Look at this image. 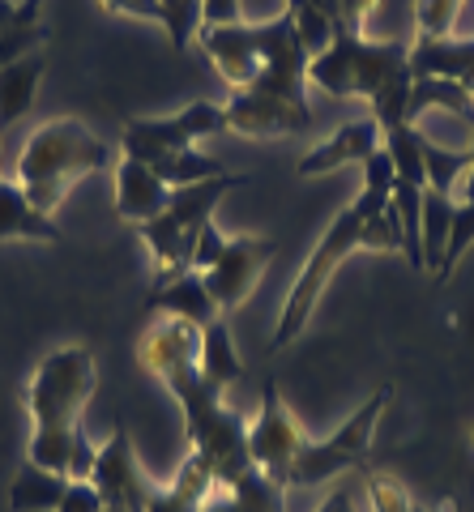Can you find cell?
<instances>
[{
  "label": "cell",
  "instance_id": "1",
  "mask_svg": "<svg viewBox=\"0 0 474 512\" xmlns=\"http://www.w3.org/2000/svg\"><path fill=\"white\" fill-rule=\"evenodd\" d=\"M308 82L334 99H368L381 133L406 120L410 107V43L406 39H363L355 30L334 26L329 43L308 60Z\"/></svg>",
  "mask_w": 474,
  "mask_h": 512
},
{
  "label": "cell",
  "instance_id": "2",
  "mask_svg": "<svg viewBox=\"0 0 474 512\" xmlns=\"http://www.w3.org/2000/svg\"><path fill=\"white\" fill-rule=\"evenodd\" d=\"M197 47L223 82L235 90H261L278 94L291 103H308V60L312 52L304 47L295 30V18L282 13L274 22H235V26H197Z\"/></svg>",
  "mask_w": 474,
  "mask_h": 512
},
{
  "label": "cell",
  "instance_id": "3",
  "mask_svg": "<svg viewBox=\"0 0 474 512\" xmlns=\"http://www.w3.org/2000/svg\"><path fill=\"white\" fill-rule=\"evenodd\" d=\"M359 171H363L359 197L346 205V210L334 214V222H329L325 235H321V244L312 248L304 269H299V278L291 282L287 303H282V312H278V325L270 333V350H274V355H278V350H287L299 333L308 329V320L316 312V303H321L329 278H334L338 269L346 265V256H355L363 248V222H368L372 214H381L389 205V197H393L398 171H393V158H389L385 146L363 158Z\"/></svg>",
  "mask_w": 474,
  "mask_h": 512
},
{
  "label": "cell",
  "instance_id": "4",
  "mask_svg": "<svg viewBox=\"0 0 474 512\" xmlns=\"http://www.w3.org/2000/svg\"><path fill=\"white\" fill-rule=\"evenodd\" d=\"M116 158V146L103 141L90 124L77 116H56L43 120L35 133L26 137V146L18 154V188L30 197L39 214L52 218L60 210V201L69 197V188L86 175L103 171Z\"/></svg>",
  "mask_w": 474,
  "mask_h": 512
},
{
  "label": "cell",
  "instance_id": "5",
  "mask_svg": "<svg viewBox=\"0 0 474 512\" xmlns=\"http://www.w3.org/2000/svg\"><path fill=\"white\" fill-rule=\"evenodd\" d=\"M171 397L184 410V436H188V453L201 457L214 470L218 483H235L240 474L252 470V453H248V423L223 402V384L205 380L201 367L184 372L176 380H167Z\"/></svg>",
  "mask_w": 474,
  "mask_h": 512
},
{
  "label": "cell",
  "instance_id": "6",
  "mask_svg": "<svg viewBox=\"0 0 474 512\" xmlns=\"http://www.w3.org/2000/svg\"><path fill=\"white\" fill-rule=\"evenodd\" d=\"M248 184H257V175H227L223 171L205 184L171 188L167 210L154 222H146V227H137V235L146 239V248H150V261H154V286L150 291L171 286L184 274H193V248H197L201 231L214 222L218 201H223L231 188H248Z\"/></svg>",
  "mask_w": 474,
  "mask_h": 512
},
{
  "label": "cell",
  "instance_id": "7",
  "mask_svg": "<svg viewBox=\"0 0 474 512\" xmlns=\"http://www.w3.org/2000/svg\"><path fill=\"white\" fill-rule=\"evenodd\" d=\"M99 367L86 346H56L26 384L30 431H73L82 427V410L94 397Z\"/></svg>",
  "mask_w": 474,
  "mask_h": 512
},
{
  "label": "cell",
  "instance_id": "8",
  "mask_svg": "<svg viewBox=\"0 0 474 512\" xmlns=\"http://www.w3.org/2000/svg\"><path fill=\"white\" fill-rule=\"evenodd\" d=\"M393 402V384H381L368 402H363L351 419H346L334 436L325 440H308L304 453L295 457L291 466V483L287 487H325L334 478L351 474V470H368V457H372V431L381 423V414Z\"/></svg>",
  "mask_w": 474,
  "mask_h": 512
},
{
  "label": "cell",
  "instance_id": "9",
  "mask_svg": "<svg viewBox=\"0 0 474 512\" xmlns=\"http://www.w3.org/2000/svg\"><path fill=\"white\" fill-rule=\"evenodd\" d=\"M304 427H299V419L291 414L287 406V397L278 393V384L274 380H265L261 384V410H257V419L248 423V453H252V466H257L270 483H278L282 491H291V466H295V457L304 453Z\"/></svg>",
  "mask_w": 474,
  "mask_h": 512
},
{
  "label": "cell",
  "instance_id": "10",
  "mask_svg": "<svg viewBox=\"0 0 474 512\" xmlns=\"http://www.w3.org/2000/svg\"><path fill=\"white\" fill-rule=\"evenodd\" d=\"M227 116L223 103L197 99L180 107L176 116H141V120H124V137H120V154L124 158H150L158 150H193L201 137L223 133Z\"/></svg>",
  "mask_w": 474,
  "mask_h": 512
},
{
  "label": "cell",
  "instance_id": "11",
  "mask_svg": "<svg viewBox=\"0 0 474 512\" xmlns=\"http://www.w3.org/2000/svg\"><path fill=\"white\" fill-rule=\"evenodd\" d=\"M274 252H278L274 239H265V235H227L223 256L214 261V269L201 274L205 286H210V295L218 299V308H223V316L244 308L252 299L265 265L274 261Z\"/></svg>",
  "mask_w": 474,
  "mask_h": 512
},
{
  "label": "cell",
  "instance_id": "12",
  "mask_svg": "<svg viewBox=\"0 0 474 512\" xmlns=\"http://www.w3.org/2000/svg\"><path fill=\"white\" fill-rule=\"evenodd\" d=\"M94 491L103 495V508H124V512H150L154 500V483L137 466V453H133V440H129V427L116 423L112 440L99 448V461H94V474H90Z\"/></svg>",
  "mask_w": 474,
  "mask_h": 512
},
{
  "label": "cell",
  "instance_id": "13",
  "mask_svg": "<svg viewBox=\"0 0 474 512\" xmlns=\"http://www.w3.org/2000/svg\"><path fill=\"white\" fill-rule=\"evenodd\" d=\"M223 116H227V133H240V137H308L312 133L308 103H291L261 90H235L223 103Z\"/></svg>",
  "mask_w": 474,
  "mask_h": 512
},
{
  "label": "cell",
  "instance_id": "14",
  "mask_svg": "<svg viewBox=\"0 0 474 512\" xmlns=\"http://www.w3.org/2000/svg\"><path fill=\"white\" fill-rule=\"evenodd\" d=\"M201 346H205V329L188 325L180 316H154L137 342V363L167 384L184 372H197Z\"/></svg>",
  "mask_w": 474,
  "mask_h": 512
},
{
  "label": "cell",
  "instance_id": "15",
  "mask_svg": "<svg viewBox=\"0 0 474 512\" xmlns=\"http://www.w3.org/2000/svg\"><path fill=\"white\" fill-rule=\"evenodd\" d=\"M381 146H385V133H381V124L368 116V120L342 124L338 133L316 141V146L295 163V171L299 175H325V171H338V167H351V163L363 167V158L376 154Z\"/></svg>",
  "mask_w": 474,
  "mask_h": 512
},
{
  "label": "cell",
  "instance_id": "16",
  "mask_svg": "<svg viewBox=\"0 0 474 512\" xmlns=\"http://www.w3.org/2000/svg\"><path fill=\"white\" fill-rule=\"evenodd\" d=\"M167 201H171V188L158 180L146 163L120 154V163H116V214L129 222V227H146V222H154L167 210Z\"/></svg>",
  "mask_w": 474,
  "mask_h": 512
},
{
  "label": "cell",
  "instance_id": "17",
  "mask_svg": "<svg viewBox=\"0 0 474 512\" xmlns=\"http://www.w3.org/2000/svg\"><path fill=\"white\" fill-rule=\"evenodd\" d=\"M410 77H445L474 99V35L470 39H415L410 43Z\"/></svg>",
  "mask_w": 474,
  "mask_h": 512
},
{
  "label": "cell",
  "instance_id": "18",
  "mask_svg": "<svg viewBox=\"0 0 474 512\" xmlns=\"http://www.w3.org/2000/svg\"><path fill=\"white\" fill-rule=\"evenodd\" d=\"M146 312L154 316H180L188 320V325L197 329H210L214 320H223V308H218V299L210 295V286H205V278L197 274H184L176 278L171 286H158V291L146 295Z\"/></svg>",
  "mask_w": 474,
  "mask_h": 512
},
{
  "label": "cell",
  "instance_id": "19",
  "mask_svg": "<svg viewBox=\"0 0 474 512\" xmlns=\"http://www.w3.org/2000/svg\"><path fill=\"white\" fill-rule=\"evenodd\" d=\"M5 239H35V244H65L56 218L39 214L18 180H0V244Z\"/></svg>",
  "mask_w": 474,
  "mask_h": 512
},
{
  "label": "cell",
  "instance_id": "20",
  "mask_svg": "<svg viewBox=\"0 0 474 512\" xmlns=\"http://www.w3.org/2000/svg\"><path fill=\"white\" fill-rule=\"evenodd\" d=\"M43 69H47V56L39 52H26L13 64H0V133L13 128L30 107H35V94L43 82Z\"/></svg>",
  "mask_w": 474,
  "mask_h": 512
},
{
  "label": "cell",
  "instance_id": "21",
  "mask_svg": "<svg viewBox=\"0 0 474 512\" xmlns=\"http://www.w3.org/2000/svg\"><path fill=\"white\" fill-rule=\"evenodd\" d=\"M65 487H69L65 474H52V470L35 466V461H22L18 474H13V487H9V508L13 512H56Z\"/></svg>",
  "mask_w": 474,
  "mask_h": 512
},
{
  "label": "cell",
  "instance_id": "22",
  "mask_svg": "<svg viewBox=\"0 0 474 512\" xmlns=\"http://www.w3.org/2000/svg\"><path fill=\"white\" fill-rule=\"evenodd\" d=\"M137 163H146L167 188H188V184H205V180H214V175H223V163L201 154L197 146L193 150H158L150 158H137Z\"/></svg>",
  "mask_w": 474,
  "mask_h": 512
},
{
  "label": "cell",
  "instance_id": "23",
  "mask_svg": "<svg viewBox=\"0 0 474 512\" xmlns=\"http://www.w3.org/2000/svg\"><path fill=\"white\" fill-rule=\"evenodd\" d=\"M432 107H445L453 111L457 120H462L466 128H474V99L457 86V82H445V77H415V86H410V107H406V120L415 124L423 111Z\"/></svg>",
  "mask_w": 474,
  "mask_h": 512
},
{
  "label": "cell",
  "instance_id": "24",
  "mask_svg": "<svg viewBox=\"0 0 474 512\" xmlns=\"http://www.w3.org/2000/svg\"><path fill=\"white\" fill-rule=\"evenodd\" d=\"M453 197L445 192H432L423 188V269L436 278L440 261H445V248H449V235H453Z\"/></svg>",
  "mask_w": 474,
  "mask_h": 512
},
{
  "label": "cell",
  "instance_id": "25",
  "mask_svg": "<svg viewBox=\"0 0 474 512\" xmlns=\"http://www.w3.org/2000/svg\"><path fill=\"white\" fill-rule=\"evenodd\" d=\"M201 376L214 380V384H235L248 376V367L240 363V355H235L231 346V329H227V316L214 320L210 329H205V346H201Z\"/></svg>",
  "mask_w": 474,
  "mask_h": 512
},
{
  "label": "cell",
  "instance_id": "26",
  "mask_svg": "<svg viewBox=\"0 0 474 512\" xmlns=\"http://www.w3.org/2000/svg\"><path fill=\"white\" fill-rule=\"evenodd\" d=\"M385 150L393 158V171H398L402 184L428 188V171H423V133L415 124H398L385 133Z\"/></svg>",
  "mask_w": 474,
  "mask_h": 512
},
{
  "label": "cell",
  "instance_id": "27",
  "mask_svg": "<svg viewBox=\"0 0 474 512\" xmlns=\"http://www.w3.org/2000/svg\"><path fill=\"white\" fill-rule=\"evenodd\" d=\"M423 171H428V188L453 197V188L462 184V175L470 171V154L466 150H440L423 137Z\"/></svg>",
  "mask_w": 474,
  "mask_h": 512
},
{
  "label": "cell",
  "instance_id": "28",
  "mask_svg": "<svg viewBox=\"0 0 474 512\" xmlns=\"http://www.w3.org/2000/svg\"><path fill=\"white\" fill-rule=\"evenodd\" d=\"M201 5H205V0H158V13H163V18H158V22L167 26L171 47H176V52H184V47L197 39V26H201Z\"/></svg>",
  "mask_w": 474,
  "mask_h": 512
},
{
  "label": "cell",
  "instance_id": "29",
  "mask_svg": "<svg viewBox=\"0 0 474 512\" xmlns=\"http://www.w3.org/2000/svg\"><path fill=\"white\" fill-rule=\"evenodd\" d=\"M214 487H218L214 470L205 466L201 457H193V453H188V457L180 461V470H176V483H171V491H176L184 504H193V508H201L205 500H210V495H214Z\"/></svg>",
  "mask_w": 474,
  "mask_h": 512
},
{
  "label": "cell",
  "instance_id": "30",
  "mask_svg": "<svg viewBox=\"0 0 474 512\" xmlns=\"http://www.w3.org/2000/svg\"><path fill=\"white\" fill-rule=\"evenodd\" d=\"M466 0H415V30L419 39H449Z\"/></svg>",
  "mask_w": 474,
  "mask_h": 512
},
{
  "label": "cell",
  "instance_id": "31",
  "mask_svg": "<svg viewBox=\"0 0 474 512\" xmlns=\"http://www.w3.org/2000/svg\"><path fill=\"white\" fill-rule=\"evenodd\" d=\"M368 495H372V512H419V500L410 495L393 474H381V470H368Z\"/></svg>",
  "mask_w": 474,
  "mask_h": 512
},
{
  "label": "cell",
  "instance_id": "32",
  "mask_svg": "<svg viewBox=\"0 0 474 512\" xmlns=\"http://www.w3.org/2000/svg\"><path fill=\"white\" fill-rule=\"evenodd\" d=\"M223 248H227V235L218 231V222H210V227L201 231L197 248H193V269H197V274H205V269H214V261L223 256Z\"/></svg>",
  "mask_w": 474,
  "mask_h": 512
},
{
  "label": "cell",
  "instance_id": "33",
  "mask_svg": "<svg viewBox=\"0 0 474 512\" xmlns=\"http://www.w3.org/2000/svg\"><path fill=\"white\" fill-rule=\"evenodd\" d=\"M56 512H103V495L94 491V483H69Z\"/></svg>",
  "mask_w": 474,
  "mask_h": 512
},
{
  "label": "cell",
  "instance_id": "34",
  "mask_svg": "<svg viewBox=\"0 0 474 512\" xmlns=\"http://www.w3.org/2000/svg\"><path fill=\"white\" fill-rule=\"evenodd\" d=\"M240 22V0H205L201 26H235Z\"/></svg>",
  "mask_w": 474,
  "mask_h": 512
},
{
  "label": "cell",
  "instance_id": "35",
  "mask_svg": "<svg viewBox=\"0 0 474 512\" xmlns=\"http://www.w3.org/2000/svg\"><path fill=\"white\" fill-rule=\"evenodd\" d=\"M150 512H197V508H193V504H184L171 487H158V491H154V500H150Z\"/></svg>",
  "mask_w": 474,
  "mask_h": 512
},
{
  "label": "cell",
  "instance_id": "36",
  "mask_svg": "<svg viewBox=\"0 0 474 512\" xmlns=\"http://www.w3.org/2000/svg\"><path fill=\"white\" fill-rule=\"evenodd\" d=\"M197 512H244V508L235 504V495H231V487H227V483H218V487H214V495H210V500H205Z\"/></svg>",
  "mask_w": 474,
  "mask_h": 512
},
{
  "label": "cell",
  "instance_id": "37",
  "mask_svg": "<svg viewBox=\"0 0 474 512\" xmlns=\"http://www.w3.org/2000/svg\"><path fill=\"white\" fill-rule=\"evenodd\" d=\"M316 512H355V495L351 491H329V500L321 504V508H316Z\"/></svg>",
  "mask_w": 474,
  "mask_h": 512
},
{
  "label": "cell",
  "instance_id": "38",
  "mask_svg": "<svg viewBox=\"0 0 474 512\" xmlns=\"http://www.w3.org/2000/svg\"><path fill=\"white\" fill-rule=\"evenodd\" d=\"M124 13H133V18H150V22L163 18V13H158V0H124Z\"/></svg>",
  "mask_w": 474,
  "mask_h": 512
},
{
  "label": "cell",
  "instance_id": "39",
  "mask_svg": "<svg viewBox=\"0 0 474 512\" xmlns=\"http://www.w3.org/2000/svg\"><path fill=\"white\" fill-rule=\"evenodd\" d=\"M22 22V13H18V5H13V0H0V30L5 26H18ZM26 26V22H22Z\"/></svg>",
  "mask_w": 474,
  "mask_h": 512
},
{
  "label": "cell",
  "instance_id": "40",
  "mask_svg": "<svg viewBox=\"0 0 474 512\" xmlns=\"http://www.w3.org/2000/svg\"><path fill=\"white\" fill-rule=\"evenodd\" d=\"M103 5L112 9V13H124V0H103Z\"/></svg>",
  "mask_w": 474,
  "mask_h": 512
},
{
  "label": "cell",
  "instance_id": "41",
  "mask_svg": "<svg viewBox=\"0 0 474 512\" xmlns=\"http://www.w3.org/2000/svg\"><path fill=\"white\" fill-rule=\"evenodd\" d=\"M466 154H470V163H474V128H470V146H466Z\"/></svg>",
  "mask_w": 474,
  "mask_h": 512
},
{
  "label": "cell",
  "instance_id": "42",
  "mask_svg": "<svg viewBox=\"0 0 474 512\" xmlns=\"http://www.w3.org/2000/svg\"><path fill=\"white\" fill-rule=\"evenodd\" d=\"M466 436H470V444H474V419H470V423H466Z\"/></svg>",
  "mask_w": 474,
  "mask_h": 512
},
{
  "label": "cell",
  "instance_id": "43",
  "mask_svg": "<svg viewBox=\"0 0 474 512\" xmlns=\"http://www.w3.org/2000/svg\"><path fill=\"white\" fill-rule=\"evenodd\" d=\"M419 512H440V508H423V504H419Z\"/></svg>",
  "mask_w": 474,
  "mask_h": 512
},
{
  "label": "cell",
  "instance_id": "44",
  "mask_svg": "<svg viewBox=\"0 0 474 512\" xmlns=\"http://www.w3.org/2000/svg\"><path fill=\"white\" fill-rule=\"evenodd\" d=\"M0 158H5V150H0ZM0 180H5V175H0Z\"/></svg>",
  "mask_w": 474,
  "mask_h": 512
},
{
  "label": "cell",
  "instance_id": "45",
  "mask_svg": "<svg viewBox=\"0 0 474 512\" xmlns=\"http://www.w3.org/2000/svg\"><path fill=\"white\" fill-rule=\"evenodd\" d=\"M0 150H5V146H0Z\"/></svg>",
  "mask_w": 474,
  "mask_h": 512
}]
</instances>
